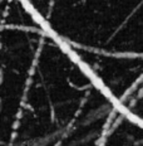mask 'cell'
Instances as JSON below:
<instances>
[{
	"mask_svg": "<svg viewBox=\"0 0 143 146\" xmlns=\"http://www.w3.org/2000/svg\"><path fill=\"white\" fill-rule=\"evenodd\" d=\"M102 146H143V126L117 110L105 130Z\"/></svg>",
	"mask_w": 143,
	"mask_h": 146,
	"instance_id": "cell-1",
	"label": "cell"
}]
</instances>
